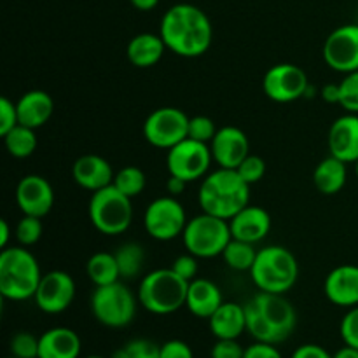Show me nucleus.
<instances>
[{
  "label": "nucleus",
  "mask_w": 358,
  "mask_h": 358,
  "mask_svg": "<svg viewBox=\"0 0 358 358\" xmlns=\"http://www.w3.org/2000/svg\"><path fill=\"white\" fill-rule=\"evenodd\" d=\"M159 35L168 51L182 58H198L210 49L213 27L205 10L192 3H175L161 20Z\"/></svg>",
  "instance_id": "nucleus-1"
},
{
  "label": "nucleus",
  "mask_w": 358,
  "mask_h": 358,
  "mask_svg": "<svg viewBox=\"0 0 358 358\" xmlns=\"http://www.w3.org/2000/svg\"><path fill=\"white\" fill-rule=\"evenodd\" d=\"M247 332L261 343L280 345L290 338L297 325L296 308L290 304L285 294H255L245 304Z\"/></svg>",
  "instance_id": "nucleus-2"
},
{
  "label": "nucleus",
  "mask_w": 358,
  "mask_h": 358,
  "mask_svg": "<svg viewBox=\"0 0 358 358\" xmlns=\"http://www.w3.org/2000/svg\"><path fill=\"white\" fill-rule=\"evenodd\" d=\"M198 203L205 213L231 220L240 210L250 205V185L238 170L219 168L203 178Z\"/></svg>",
  "instance_id": "nucleus-3"
},
{
  "label": "nucleus",
  "mask_w": 358,
  "mask_h": 358,
  "mask_svg": "<svg viewBox=\"0 0 358 358\" xmlns=\"http://www.w3.org/2000/svg\"><path fill=\"white\" fill-rule=\"evenodd\" d=\"M42 271L28 247H7L0 252V294L3 299L21 303L34 299Z\"/></svg>",
  "instance_id": "nucleus-4"
},
{
  "label": "nucleus",
  "mask_w": 358,
  "mask_h": 358,
  "mask_svg": "<svg viewBox=\"0 0 358 358\" xmlns=\"http://www.w3.org/2000/svg\"><path fill=\"white\" fill-rule=\"evenodd\" d=\"M250 276L261 292L287 294L299 278V262L289 248L269 245L257 252Z\"/></svg>",
  "instance_id": "nucleus-5"
},
{
  "label": "nucleus",
  "mask_w": 358,
  "mask_h": 358,
  "mask_svg": "<svg viewBox=\"0 0 358 358\" xmlns=\"http://www.w3.org/2000/svg\"><path fill=\"white\" fill-rule=\"evenodd\" d=\"M189 282L171 268L154 269L147 273L138 287V303L152 315H171L185 306Z\"/></svg>",
  "instance_id": "nucleus-6"
},
{
  "label": "nucleus",
  "mask_w": 358,
  "mask_h": 358,
  "mask_svg": "<svg viewBox=\"0 0 358 358\" xmlns=\"http://www.w3.org/2000/svg\"><path fill=\"white\" fill-rule=\"evenodd\" d=\"M87 210L93 227L105 236H119L126 233L133 222L131 198L122 194L114 185L93 192Z\"/></svg>",
  "instance_id": "nucleus-7"
},
{
  "label": "nucleus",
  "mask_w": 358,
  "mask_h": 358,
  "mask_svg": "<svg viewBox=\"0 0 358 358\" xmlns=\"http://www.w3.org/2000/svg\"><path fill=\"white\" fill-rule=\"evenodd\" d=\"M185 248L198 259H213L222 255L227 243L233 240L229 220L219 219L210 213H199L187 220L182 233Z\"/></svg>",
  "instance_id": "nucleus-8"
},
{
  "label": "nucleus",
  "mask_w": 358,
  "mask_h": 358,
  "mask_svg": "<svg viewBox=\"0 0 358 358\" xmlns=\"http://www.w3.org/2000/svg\"><path fill=\"white\" fill-rule=\"evenodd\" d=\"M138 306V297L124 283L96 287L91 296V313L101 325L122 329L133 322Z\"/></svg>",
  "instance_id": "nucleus-9"
},
{
  "label": "nucleus",
  "mask_w": 358,
  "mask_h": 358,
  "mask_svg": "<svg viewBox=\"0 0 358 358\" xmlns=\"http://www.w3.org/2000/svg\"><path fill=\"white\" fill-rule=\"evenodd\" d=\"M187 220L182 203L170 194L150 201L143 213V227L157 241H171L182 236Z\"/></svg>",
  "instance_id": "nucleus-10"
},
{
  "label": "nucleus",
  "mask_w": 358,
  "mask_h": 358,
  "mask_svg": "<svg viewBox=\"0 0 358 358\" xmlns=\"http://www.w3.org/2000/svg\"><path fill=\"white\" fill-rule=\"evenodd\" d=\"M212 161L213 157L208 143L185 138L168 150L166 168L170 175L191 184L208 175Z\"/></svg>",
  "instance_id": "nucleus-11"
},
{
  "label": "nucleus",
  "mask_w": 358,
  "mask_h": 358,
  "mask_svg": "<svg viewBox=\"0 0 358 358\" xmlns=\"http://www.w3.org/2000/svg\"><path fill=\"white\" fill-rule=\"evenodd\" d=\"M189 119L177 107H161L150 112L143 122V136L156 149L170 150L189 135Z\"/></svg>",
  "instance_id": "nucleus-12"
},
{
  "label": "nucleus",
  "mask_w": 358,
  "mask_h": 358,
  "mask_svg": "<svg viewBox=\"0 0 358 358\" xmlns=\"http://www.w3.org/2000/svg\"><path fill=\"white\" fill-rule=\"evenodd\" d=\"M310 87L306 72L294 63L273 65L262 79V90L269 100L276 103H290L306 96Z\"/></svg>",
  "instance_id": "nucleus-13"
},
{
  "label": "nucleus",
  "mask_w": 358,
  "mask_h": 358,
  "mask_svg": "<svg viewBox=\"0 0 358 358\" xmlns=\"http://www.w3.org/2000/svg\"><path fill=\"white\" fill-rule=\"evenodd\" d=\"M324 59L329 69L341 73L358 70V23L341 24L329 34L324 44Z\"/></svg>",
  "instance_id": "nucleus-14"
},
{
  "label": "nucleus",
  "mask_w": 358,
  "mask_h": 358,
  "mask_svg": "<svg viewBox=\"0 0 358 358\" xmlns=\"http://www.w3.org/2000/svg\"><path fill=\"white\" fill-rule=\"evenodd\" d=\"M76 299V282L66 271H49L42 275L34 301L41 311L48 315H59L69 310Z\"/></svg>",
  "instance_id": "nucleus-15"
},
{
  "label": "nucleus",
  "mask_w": 358,
  "mask_h": 358,
  "mask_svg": "<svg viewBox=\"0 0 358 358\" xmlns=\"http://www.w3.org/2000/svg\"><path fill=\"white\" fill-rule=\"evenodd\" d=\"M16 203L23 215L44 219L55 205V191L42 175H27L17 182Z\"/></svg>",
  "instance_id": "nucleus-16"
},
{
  "label": "nucleus",
  "mask_w": 358,
  "mask_h": 358,
  "mask_svg": "<svg viewBox=\"0 0 358 358\" xmlns=\"http://www.w3.org/2000/svg\"><path fill=\"white\" fill-rule=\"evenodd\" d=\"M210 150L219 168L236 170L241 161L250 154V142L243 129L236 126H224L217 129L215 136L210 142Z\"/></svg>",
  "instance_id": "nucleus-17"
},
{
  "label": "nucleus",
  "mask_w": 358,
  "mask_h": 358,
  "mask_svg": "<svg viewBox=\"0 0 358 358\" xmlns=\"http://www.w3.org/2000/svg\"><path fill=\"white\" fill-rule=\"evenodd\" d=\"M331 156L355 164L358 161V114H348L336 119L331 124L327 136Z\"/></svg>",
  "instance_id": "nucleus-18"
},
{
  "label": "nucleus",
  "mask_w": 358,
  "mask_h": 358,
  "mask_svg": "<svg viewBox=\"0 0 358 358\" xmlns=\"http://www.w3.org/2000/svg\"><path fill=\"white\" fill-rule=\"evenodd\" d=\"M325 297L339 308L358 306V266L341 264L324 282Z\"/></svg>",
  "instance_id": "nucleus-19"
},
{
  "label": "nucleus",
  "mask_w": 358,
  "mask_h": 358,
  "mask_svg": "<svg viewBox=\"0 0 358 358\" xmlns=\"http://www.w3.org/2000/svg\"><path fill=\"white\" fill-rule=\"evenodd\" d=\"M229 227L234 240L255 245L271 231V215L262 206L247 205L229 220Z\"/></svg>",
  "instance_id": "nucleus-20"
},
{
  "label": "nucleus",
  "mask_w": 358,
  "mask_h": 358,
  "mask_svg": "<svg viewBox=\"0 0 358 358\" xmlns=\"http://www.w3.org/2000/svg\"><path fill=\"white\" fill-rule=\"evenodd\" d=\"M72 177L77 185L86 191L96 192L107 185H112L115 173L112 164L105 157L98 154H84L73 163Z\"/></svg>",
  "instance_id": "nucleus-21"
},
{
  "label": "nucleus",
  "mask_w": 358,
  "mask_h": 358,
  "mask_svg": "<svg viewBox=\"0 0 358 358\" xmlns=\"http://www.w3.org/2000/svg\"><path fill=\"white\" fill-rule=\"evenodd\" d=\"M83 343L69 327H52L38 338V358H79Z\"/></svg>",
  "instance_id": "nucleus-22"
},
{
  "label": "nucleus",
  "mask_w": 358,
  "mask_h": 358,
  "mask_svg": "<svg viewBox=\"0 0 358 358\" xmlns=\"http://www.w3.org/2000/svg\"><path fill=\"white\" fill-rule=\"evenodd\" d=\"M222 303V292H220L219 285L213 283L212 280L194 278L192 282H189L185 308L191 311V315L208 320Z\"/></svg>",
  "instance_id": "nucleus-23"
},
{
  "label": "nucleus",
  "mask_w": 358,
  "mask_h": 358,
  "mask_svg": "<svg viewBox=\"0 0 358 358\" xmlns=\"http://www.w3.org/2000/svg\"><path fill=\"white\" fill-rule=\"evenodd\" d=\"M16 108L20 124L37 129L51 119L52 112H55V101H52L51 94L45 91L31 90L21 94L20 100L16 101Z\"/></svg>",
  "instance_id": "nucleus-24"
},
{
  "label": "nucleus",
  "mask_w": 358,
  "mask_h": 358,
  "mask_svg": "<svg viewBox=\"0 0 358 358\" xmlns=\"http://www.w3.org/2000/svg\"><path fill=\"white\" fill-rule=\"evenodd\" d=\"M210 331L217 339H238L247 331V315L245 306L238 303L220 304L219 310L208 318Z\"/></svg>",
  "instance_id": "nucleus-25"
},
{
  "label": "nucleus",
  "mask_w": 358,
  "mask_h": 358,
  "mask_svg": "<svg viewBox=\"0 0 358 358\" xmlns=\"http://www.w3.org/2000/svg\"><path fill=\"white\" fill-rule=\"evenodd\" d=\"M166 44H164L163 37L159 34H138L128 42L126 45V56H128L129 63L136 69H150L159 59L163 58L164 51H166Z\"/></svg>",
  "instance_id": "nucleus-26"
},
{
  "label": "nucleus",
  "mask_w": 358,
  "mask_h": 358,
  "mask_svg": "<svg viewBox=\"0 0 358 358\" xmlns=\"http://www.w3.org/2000/svg\"><path fill=\"white\" fill-rule=\"evenodd\" d=\"M346 180H348V164L334 156L322 159L313 171L315 187L325 196H334L341 192Z\"/></svg>",
  "instance_id": "nucleus-27"
},
{
  "label": "nucleus",
  "mask_w": 358,
  "mask_h": 358,
  "mask_svg": "<svg viewBox=\"0 0 358 358\" xmlns=\"http://www.w3.org/2000/svg\"><path fill=\"white\" fill-rule=\"evenodd\" d=\"M86 273L94 287L110 285L121 280L117 259L110 252H96L86 262Z\"/></svg>",
  "instance_id": "nucleus-28"
},
{
  "label": "nucleus",
  "mask_w": 358,
  "mask_h": 358,
  "mask_svg": "<svg viewBox=\"0 0 358 358\" xmlns=\"http://www.w3.org/2000/svg\"><path fill=\"white\" fill-rule=\"evenodd\" d=\"M3 143H6L7 152L16 159H24L30 157L37 149V135L35 129L28 128V126L17 124L16 128L10 129L6 136H2Z\"/></svg>",
  "instance_id": "nucleus-29"
},
{
  "label": "nucleus",
  "mask_w": 358,
  "mask_h": 358,
  "mask_svg": "<svg viewBox=\"0 0 358 358\" xmlns=\"http://www.w3.org/2000/svg\"><path fill=\"white\" fill-rule=\"evenodd\" d=\"M115 259H117L121 278L133 280L142 271L143 261H145V252H143L142 245L135 243V241H128V243L121 245L117 248Z\"/></svg>",
  "instance_id": "nucleus-30"
},
{
  "label": "nucleus",
  "mask_w": 358,
  "mask_h": 358,
  "mask_svg": "<svg viewBox=\"0 0 358 358\" xmlns=\"http://www.w3.org/2000/svg\"><path fill=\"white\" fill-rule=\"evenodd\" d=\"M254 243H247L241 240H231L227 243L226 250L222 252V259L231 269L234 271H250L254 266L255 257H257Z\"/></svg>",
  "instance_id": "nucleus-31"
},
{
  "label": "nucleus",
  "mask_w": 358,
  "mask_h": 358,
  "mask_svg": "<svg viewBox=\"0 0 358 358\" xmlns=\"http://www.w3.org/2000/svg\"><path fill=\"white\" fill-rule=\"evenodd\" d=\"M145 173H143L138 166H133V164L121 168V170L115 173L114 182H112V185H114L115 189H119L122 194H126L131 199L135 198V196L142 194L143 189H145Z\"/></svg>",
  "instance_id": "nucleus-32"
},
{
  "label": "nucleus",
  "mask_w": 358,
  "mask_h": 358,
  "mask_svg": "<svg viewBox=\"0 0 358 358\" xmlns=\"http://www.w3.org/2000/svg\"><path fill=\"white\" fill-rule=\"evenodd\" d=\"M42 231H44L42 219L23 215V219L16 224L14 234H16V240L21 247H31V245H35L42 238Z\"/></svg>",
  "instance_id": "nucleus-33"
},
{
  "label": "nucleus",
  "mask_w": 358,
  "mask_h": 358,
  "mask_svg": "<svg viewBox=\"0 0 358 358\" xmlns=\"http://www.w3.org/2000/svg\"><path fill=\"white\" fill-rule=\"evenodd\" d=\"M339 105L348 114H358V70L345 73L339 83Z\"/></svg>",
  "instance_id": "nucleus-34"
},
{
  "label": "nucleus",
  "mask_w": 358,
  "mask_h": 358,
  "mask_svg": "<svg viewBox=\"0 0 358 358\" xmlns=\"http://www.w3.org/2000/svg\"><path fill=\"white\" fill-rule=\"evenodd\" d=\"M112 358H159V346L150 339H133L119 348Z\"/></svg>",
  "instance_id": "nucleus-35"
},
{
  "label": "nucleus",
  "mask_w": 358,
  "mask_h": 358,
  "mask_svg": "<svg viewBox=\"0 0 358 358\" xmlns=\"http://www.w3.org/2000/svg\"><path fill=\"white\" fill-rule=\"evenodd\" d=\"M9 350L16 358H38V338L31 332H17L10 338Z\"/></svg>",
  "instance_id": "nucleus-36"
},
{
  "label": "nucleus",
  "mask_w": 358,
  "mask_h": 358,
  "mask_svg": "<svg viewBox=\"0 0 358 358\" xmlns=\"http://www.w3.org/2000/svg\"><path fill=\"white\" fill-rule=\"evenodd\" d=\"M236 170L248 185H254L257 182H261L262 177L266 175V161L261 156L248 154Z\"/></svg>",
  "instance_id": "nucleus-37"
},
{
  "label": "nucleus",
  "mask_w": 358,
  "mask_h": 358,
  "mask_svg": "<svg viewBox=\"0 0 358 358\" xmlns=\"http://www.w3.org/2000/svg\"><path fill=\"white\" fill-rule=\"evenodd\" d=\"M215 133H217L215 122H213L210 117H206V115H194V117L189 119L187 138L198 140V142L208 143L210 145V142L213 140Z\"/></svg>",
  "instance_id": "nucleus-38"
},
{
  "label": "nucleus",
  "mask_w": 358,
  "mask_h": 358,
  "mask_svg": "<svg viewBox=\"0 0 358 358\" xmlns=\"http://www.w3.org/2000/svg\"><path fill=\"white\" fill-rule=\"evenodd\" d=\"M339 332H341V339L345 341V345L358 348V306L350 308L348 313L343 317Z\"/></svg>",
  "instance_id": "nucleus-39"
},
{
  "label": "nucleus",
  "mask_w": 358,
  "mask_h": 358,
  "mask_svg": "<svg viewBox=\"0 0 358 358\" xmlns=\"http://www.w3.org/2000/svg\"><path fill=\"white\" fill-rule=\"evenodd\" d=\"M17 124L20 119H17L16 103L7 96H2L0 98V136H6Z\"/></svg>",
  "instance_id": "nucleus-40"
},
{
  "label": "nucleus",
  "mask_w": 358,
  "mask_h": 358,
  "mask_svg": "<svg viewBox=\"0 0 358 358\" xmlns=\"http://www.w3.org/2000/svg\"><path fill=\"white\" fill-rule=\"evenodd\" d=\"M171 269H173L175 273H177L178 276H182V278L185 280V282H192L194 278H198V257L192 254H184V255H178L177 259L173 261V266H171Z\"/></svg>",
  "instance_id": "nucleus-41"
},
{
  "label": "nucleus",
  "mask_w": 358,
  "mask_h": 358,
  "mask_svg": "<svg viewBox=\"0 0 358 358\" xmlns=\"http://www.w3.org/2000/svg\"><path fill=\"white\" fill-rule=\"evenodd\" d=\"M243 355L245 348L238 343V339H217L210 352L212 358H243Z\"/></svg>",
  "instance_id": "nucleus-42"
},
{
  "label": "nucleus",
  "mask_w": 358,
  "mask_h": 358,
  "mask_svg": "<svg viewBox=\"0 0 358 358\" xmlns=\"http://www.w3.org/2000/svg\"><path fill=\"white\" fill-rule=\"evenodd\" d=\"M159 358H194V353L182 339H170L159 346Z\"/></svg>",
  "instance_id": "nucleus-43"
},
{
  "label": "nucleus",
  "mask_w": 358,
  "mask_h": 358,
  "mask_svg": "<svg viewBox=\"0 0 358 358\" xmlns=\"http://www.w3.org/2000/svg\"><path fill=\"white\" fill-rule=\"evenodd\" d=\"M243 358H283L276 345H269V343L255 341L248 348H245Z\"/></svg>",
  "instance_id": "nucleus-44"
},
{
  "label": "nucleus",
  "mask_w": 358,
  "mask_h": 358,
  "mask_svg": "<svg viewBox=\"0 0 358 358\" xmlns=\"http://www.w3.org/2000/svg\"><path fill=\"white\" fill-rule=\"evenodd\" d=\"M292 358H334L332 353H329L327 350L322 348L320 345H301L296 352L292 353Z\"/></svg>",
  "instance_id": "nucleus-45"
},
{
  "label": "nucleus",
  "mask_w": 358,
  "mask_h": 358,
  "mask_svg": "<svg viewBox=\"0 0 358 358\" xmlns=\"http://www.w3.org/2000/svg\"><path fill=\"white\" fill-rule=\"evenodd\" d=\"M320 96L327 103H339V84H325L320 91Z\"/></svg>",
  "instance_id": "nucleus-46"
},
{
  "label": "nucleus",
  "mask_w": 358,
  "mask_h": 358,
  "mask_svg": "<svg viewBox=\"0 0 358 358\" xmlns=\"http://www.w3.org/2000/svg\"><path fill=\"white\" fill-rule=\"evenodd\" d=\"M185 187H187V182L182 180V178H178V177H173V175H170V178L166 180L168 194L175 196V198H177V196H180L182 192L185 191Z\"/></svg>",
  "instance_id": "nucleus-47"
},
{
  "label": "nucleus",
  "mask_w": 358,
  "mask_h": 358,
  "mask_svg": "<svg viewBox=\"0 0 358 358\" xmlns=\"http://www.w3.org/2000/svg\"><path fill=\"white\" fill-rule=\"evenodd\" d=\"M9 240H10V226L6 219L0 220V248H7L9 247Z\"/></svg>",
  "instance_id": "nucleus-48"
},
{
  "label": "nucleus",
  "mask_w": 358,
  "mask_h": 358,
  "mask_svg": "<svg viewBox=\"0 0 358 358\" xmlns=\"http://www.w3.org/2000/svg\"><path fill=\"white\" fill-rule=\"evenodd\" d=\"M129 2L138 10H152L154 7H157L159 0H129Z\"/></svg>",
  "instance_id": "nucleus-49"
},
{
  "label": "nucleus",
  "mask_w": 358,
  "mask_h": 358,
  "mask_svg": "<svg viewBox=\"0 0 358 358\" xmlns=\"http://www.w3.org/2000/svg\"><path fill=\"white\" fill-rule=\"evenodd\" d=\"M332 355H334V358H358V348L345 345L343 348H339L338 352L332 353Z\"/></svg>",
  "instance_id": "nucleus-50"
},
{
  "label": "nucleus",
  "mask_w": 358,
  "mask_h": 358,
  "mask_svg": "<svg viewBox=\"0 0 358 358\" xmlns=\"http://www.w3.org/2000/svg\"><path fill=\"white\" fill-rule=\"evenodd\" d=\"M84 358H105V357H100V355H90V357H84Z\"/></svg>",
  "instance_id": "nucleus-51"
},
{
  "label": "nucleus",
  "mask_w": 358,
  "mask_h": 358,
  "mask_svg": "<svg viewBox=\"0 0 358 358\" xmlns=\"http://www.w3.org/2000/svg\"><path fill=\"white\" fill-rule=\"evenodd\" d=\"M355 173H357V178H358V161L355 163Z\"/></svg>",
  "instance_id": "nucleus-52"
},
{
  "label": "nucleus",
  "mask_w": 358,
  "mask_h": 358,
  "mask_svg": "<svg viewBox=\"0 0 358 358\" xmlns=\"http://www.w3.org/2000/svg\"><path fill=\"white\" fill-rule=\"evenodd\" d=\"M9 358H16V357H13V355H10V357H9Z\"/></svg>",
  "instance_id": "nucleus-53"
}]
</instances>
